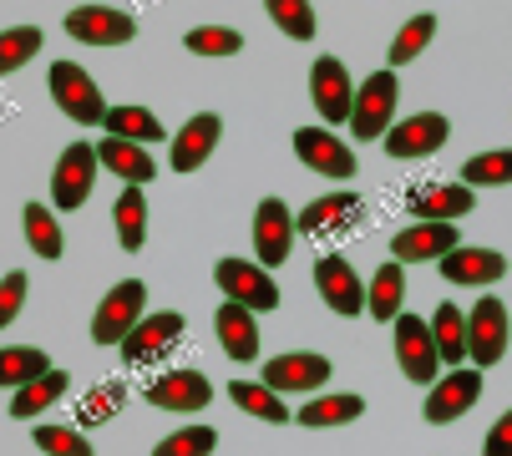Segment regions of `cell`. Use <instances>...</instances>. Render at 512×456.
<instances>
[{"label":"cell","instance_id":"cell-1","mask_svg":"<svg viewBox=\"0 0 512 456\" xmlns=\"http://www.w3.org/2000/svg\"><path fill=\"white\" fill-rule=\"evenodd\" d=\"M46 87H51V102L71 117V122H82V127H97L107 122V102L97 92V82L77 66V61H56L51 76H46Z\"/></svg>","mask_w":512,"mask_h":456},{"label":"cell","instance_id":"cell-2","mask_svg":"<svg viewBox=\"0 0 512 456\" xmlns=\"http://www.w3.org/2000/svg\"><path fill=\"white\" fill-rule=\"evenodd\" d=\"M148 315V284L142 279H122L117 289H107V299L97 304V315H92V340L97 345H122L137 320Z\"/></svg>","mask_w":512,"mask_h":456},{"label":"cell","instance_id":"cell-3","mask_svg":"<svg viewBox=\"0 0 512 456\" xmlns=\"http://www.w3.org/2000/svg\"><path fill=\"white\" fill-rule=\"evenodd\" d=\"M396 97H401V82L396 71H376L365 76V82L355 87V112H350V127L360 142H376L391 132V112H396Z\"/></svg>","mask_w":512,"mask_h":456},{"label":"cell","instance_id":"cell-4","mask_svg":"<svg viewBox=\"0 0 512 456\" xmlns=\"http://www.w3.org/2000/svg\"><path fill=\"white\" fill-rule=\"evenodd\" d=\"M213 279L224 289V299L244 304V310L264 315V310H279V289L274 279L264 274V264H249V259H218L213 264Z\"/></svg>","mask_w":512,"mask_h":456},{"label":"cell","instance_id":"cell-5","mask_svg":"<svg viewBox=\"0 0 512 456\" xmlns=\"http://www.w3.org/2000/svg\"><path fill=\"white\" fill-rule=\"evenodd\" d=\"M396 360L406 370V380L416 386H436V370H442V350H436V335L421 315H396Z\"/></svg>","mask_w":512,"mask_h":456},{"label":"cell","instance_id":"cell-6","mask_svg":"<svg viewBox=\"0 0 512 456\" xmlns=\"http://www.w3.org/2000/svg\"><path fill=\"white\" fill-rule=\"evenodd\" d=\"M507 335H512L507 304H502L497 294L477 299V304H472V320H467V355H472V365H477V370H482V365H497V360L507 355Z\"/></svg>","mask_w":512,"mask_h":456},{"label":"cell","instance_id":"cell-7","mask_svg":"<svg viewBox=\"0 0 512 456\" xmlns=\"http://www.w3.org/2000/svg\"><path fill=\"white\" fill-rule=\"evenodd\" d=\"M92 178H97V142H71L61 158H56V173H51V203L56 208H82L87 193H92Z\"/></svg>","mask_w":512,"mask_h":456},{"label":"cell","instance_id":"cell-8","mask_svg":"<svg viewBox=\"0 0 512 456\" xmlns=\"http://www.w3.org/2000/svg\"><path fill=\"white\" fill-rule=\"evenodd\" d=\"M477 401H482V375H477V365H472V370H462V365H457V370H447V375L426 391L421 416H426L431 426H447V421L467 416Z\"/></svg>","mask_w":512,"mask_h":456},{"label":"cell","instance_id":"cell-9","mask_svg":"<svg viewBox=\"0 0 512 456\" xmlns=\"http://www.w3.org/2000/svg\"><path fill=\"white\" fill-rule=\"evenodd\" d=\"M295 213H289V203L284 198H264L259 208H254V254H259V264L264 269H279L284 259H289V244H295Z\"/></svg>","mask_w":512,"mask_h":456},{"label":"cell","instance_id":"cell-10","mask_svg":"<svg viewBox=\"0 0 512 456\" xmlns=\"http://www.w3.org/2000/svg\"><path fill=\"white\" fill-rule=\"evenodd\" d=\"M61 26L82 46H127L137 36V21L127 11H107V6H77V11H66Z\"/></svg>","mask_w":512,"mask_h":456},{"label":"cell","instance_id":"cell-11","mask_svg":"<svg viewBox=\"0 0 512 456\" xmlns=\"http://www.w3.org/2000/svg\"><path fill=\"white\" fill-rule=\"evenodd\" d=\"M315 289H320V299L330 304L335 315H345V320L365 315V284H360V274L350 269L345 254H325L315 264Z\"/></svg>","mask_w":512,"mask_h":456},{"label":"cell","instance_id":"cell-12","mask_svg":"<svg viewBox=\"0 0 512 456\" xmlns=\"http://www.w3.org/2000/svg\"><path fill=\"white\" fill-rule=\"evenodd\" d=\"M310 97L320 107L325 122H350L355 112V92H350V71L340 56H320L315 71H310Z\"/></svg>","mask_w":512,"mask_h":456},{"label":"cell","instance_id":"cell-13","mask_svg":"<svg viewBox=\"0 0 512 456\" xmlns=\"http://www.w3.org/2000/svg\"><path fill=\"white\" fill-rule=\"evenodd\" d=\"M178 335H183V315H173V310H163V315H142L137 330L122 340V360H127V365L163 360V355L178 345Z\"/></svg>","mask_w":512,"mask_h":456},{"label":"cell","instance_id":"cell-14","mask_svg":"<svg viewBox=\"0 0 512 456\" xmlns=\"http://www.w3.org/2000/svg\"><path fill=\"white\" fill-rule=\"evenodd\" d=\"M295 152H300L305 168H315L325 178H355V152L325 127H300L295 132Z\"/></svg>","mask_w":512,"mask_h":456},{"label":"cell","instance_id":"cell-15","mask_svg":"<svg viewBox=\"0 0 512 456\" xmlns=\"http://www.w3.org/2000/svg\"><path fill=\"white\" fill-rule=\"evenodd\" d=\"M330 380V360L315 350H295V355H274L264 365V386L269 391H320Z\"/></svg>","mask_w":512,"mask_h":456},{"label":"cell","instance_id":"cell-16","mask_svg":"<svg viewBox=\"0 0 512 456\" xmlns=\"http://www.w3.org/2000/svg\"><path fill=\"white\" fill-rule=\"evenodd\" d=\"M462 239H457V228L452 223H436V218H416L411 228H401V234L391 239V259L401 264H416V259H442L452 254Z\"/></svg>","mask_w":512,"mask_h":456},{"label":"cell","instance_id":"cell-17","mask_svg":"<svg viewBox=\"0 0 512 456\" xmlns=\"http://www.w3.org/2000/svg\"><path fill=\"white\" fill-rule=\"evenodd\" d=\"M452 122L442 112H421V117H406L401 127L386 132V158H426V152H436L447 142Z\"/></svg>","mask_w":512,"mask_h":456},{"label":"cell","instance_id":"cell-18","mask_svg":"<svg viewBox=\"0 0 512 456\" xmlns=\"http://www.w3.org/2000/svg\"><path fill=\"white\" fill-rule=\"evenodd\" d=\"M148 401L163 406V411H203L213 401V386L203 370H168L148 386Z\"/></svg>","mask_w":512,"mask_h":456},{"label":"cell","instance_id":"cell-19","mask_svg":"<svg viewBox=\"0 0 512 456\" xmlns=\"http://www.w3.org/2000/svg\"><path fill=\"white\" fill-rule=\"evenodd\" d=\"M218 137H224V117H218V112H198V117L173 137V173H193V168H203V163L213 158Z\"/></svg>","mask_w":512,"mask_h":456},{"label":"cell","instance_id":"cell-20","mask_svg":"<svg viewBox=\"0 0 512 456\" xmlns=\"http://www.w3.org/2000/svg\"><path fill=\"white\" fill-rule=\"evenodd\" d=\"M97 163L107 168V173H117L127 188H148L153 183V158H148V147L142 142H127V137H102L97 142Z\"/></svg>","mask_w":512,"mask_h":456},{"label":"cell","instance_id":"cell-21","mask_svg":"<svg viewBox=\"0 0 512 456\" xmlns=\"http://www.w3.org/2000/svg\"><path fill=\"white\" fill-rule=\"evenodd\" d=\"M436 264H442L447 284H497L507 274V259L497 249H467V244H457L452 254H442Z\"/></svg>","mask_w":512,"mask_h":456},{"label":"cell","instance_id":"cell-22","mask_svg":"<svg viewBox=\"0 0 512 456\" xmlns=\"http://www.w3.org/2000/svg\"><path fill=\"white\" fill-rule=\"evenodd\" d=\"M213 330H218V345H224L234 360H254L259 355V325H254V310H244V304H234V299H224L213 310Z\"/></svg>","mask_w":512,"mask_h":456},{"label":"cell","instance_id":"cell-23","mask_svg":"<svg viewBox=\"0 0 512 456\" xmlns=\"http://www.w3.org/2000/svg\"><path fill=\"white\" fill-rule=\"evenodd\" d=\"M355 213H360V193H355V188H340V193H325V198L305 203V213L295 218V228H300L305 239H320V234H335V228H345Z\"/></svg>","mask_w":512,"mask_h":456},{"label":"cell","instance_id":"cell-24","mask_svg":"<svg viewBox=\"0 0 512 456\" xmlns=\"http://www.w3.org/2000/svg\"><path fill=\"white\" fill-rule=\"evenodd\" d=\"M472 188L467 183H426L416 198H411V213L416 218H436V223H452L462 213H472Z\"/></svg>","mask_w":512,"mask_h":456},{"label":"cell","instance_id":"cell-25","mask_svg":"<svg viewBox=\"0 0 512 456\" xmlns=\"http://www.w3.org/2000/svg\"><path fill=\"white\" fill-rule=\"evenodd\" d=\"M401 299H406V269H401V259H391V264L376 269L371 289H365V315L381 320V325H391V320L401 315Z\"/></svg>","mask_w":512,"mask_h":456},{"label":"cell","instance_id":"cell-26","mask_svg":"<svg viewBox=\"0 0 512 456\" xmlns=\"http://www.w3.org/2000/svg\"><path fill=\"white\" fill-rule=\"evenodd\" d=\"M71 391V380H66V370H46V375H36V380H26V386L11 396V416L16 421H31V416H41L46 406H56L61 396Z\"/></svg>","mask_w":512,"mask_h":456},{"label":"cell","instance_id":"cell-27","mask_svg":"<svg viewBox=\"0 0 512 456\" xmlns=\"http://www.w3.org/2000/svg\"><path fill=\"white\" fill-rule=\"evenodd\" d=\"M431 335H436V350H442V365H462L467 360V315L457 304H436L431 315Z\"/></svg>","mask_w":512,"mask_h":456},{"label":"cell","instance_id":"cell-28","mask_svg":"<svg viewBox=\"0 0 512 456\" xmlns=\"http://www.w3.org/2000/svg\"><path fill=\"white\" fill-rule=\"evenodd\" d=\"M229 401H234L239 411L269 421V426H284V421H289V406L279 401V391L264 386V380H234V386H229Z\"/></svg>","mask_w":512,"mask_h":456},{"label":"cell","instance_id":"cell-29","mask_svg":"<svg viewBox=\"0 0 512 456\" xmlns=\"http://www.w3.org/2000/svg\"><path fill=\"white\" fill-rule=\"evenodd\" d=\"M112 218H117V239H122L127 254H137L148 244V198H142V188H122Z\"/></svg>","mask_w":512,"mask_h":456},{"label":"cell","instance_id":"cell-30","mask_svg":"<svg viewBox=\"0 0 512 456\" xmlns=\"http://www.w3.org/2000/svg\"><path fill=\"white\" fill-rule=\"evenodd\" d=\"M46 370H51V360L36 345H6V350H0V386H11V391H21L26 380H36Z\"/></svg>","mask_w":512,"mask_h":456},{"label":"cell","instance_id":"cell-31","mask_svg":"<svg viewBox=\"0 0 512 456\" xmlns=\"http://www.w3.org/2000/svg\"><path fill=\"white\" fill-rule=\"evenodd\" d=\"M107 137H127V142H163V122L148 107H107Z\"/></svg>","mask_w":512,"mask_h":456},{"label":"cell","instance_id":"cell-32","mask_svg":"<svg viewBox=\"0 0 512 456\" xmlns=\"http://www.w3.org/2000/svg\"><path fill=\"white\" fill-rule=\"evenodd\" d=\"M365 411V401L360 396H315L310 406H300V426L305 431H320V426H345V421H355Z\"/></svg>","mask_w":512,"mask_h":456},{"label":"cell","instance_id":"cell-33","mask_svg":"<svg viewBox=\"0 0 512 456\" xmlns=\"http://www.w3.org/2000/svg\"><path fill=\"white\" fill-rule=\"evenodd\" d=\"M21 228H26V244L41 254V259H61V228H56V213L46 208V203H26V213H21Z\"/></svg>","mask_w":512,"mask_h":456},{"label":"cell","instance_id":"cell-34","mask_svg":"<svg viewBox=\"0 0 512 456\" xmlns=\"http://www.w3.org/2000/svg\"><path fill=\"white\" fill-rule=\"evenodd\" d=\"M431 36H436V16H431V11L411 16V21H406V26L396 31V41H391V61H386V66L396 71V66L416 61V56H421V51L431 46Z\"/></svg>","mask_w":512,"mask_h":456},{"label":"cell","instance_id":"cell-35","mask_svg":"<svg viewBox=\"0 0 512 456\" xmlns=\"http://www.w3.org/2000/svg\"><path fill=\"white\" fill-rule=\"evenodd\" d=\"M264 11H269V21H274L289 41H310V36L320 31L310 0H264Z\"/></svg>","mask_w":512,"mask_h":456},{"label":"cell","instance_id":"cell-36","mask_svg":"<svg viewBox=\"0 0 512 456\" xmlns=\"http://www.w3.org/2000/svg\"><path fill=\"white\" fill-rule=\"evenodd\" d=\"M41 26H11V31H0V76H11L21 71L36 51H41Z\"/></svg>","mask_w":512,"mask_h":456},{"label":"cell","instance_id":"cell-37","mask_svg":"<svg viewBox=\"0 0 512 456\" xmlns=\"http://www.w3.org/2000/svg\"><path fill=\"white\" fill-rule=\"evenodd\" d=\"M462 183H467V188H497V183H512V147H502V152H482V158H467Z\"/></svg>","mask_w":512,"mask_h":456},{"label":"cell","instance_id":"cell-38","mask_svg":"<svg viewBox=\"0 0 512 456\" xmlns=\"http://www.w3.org/2000/svg\"><path fill=\"white\" fill-rule=\"evenodd\" d=\"M183 46H188L193 56H234V51L244 46V36H239L234 26H198V31L183 36Z\"/></svg>","mask_w":512,"mask_h":456},{"label":"cell","instance_id":"cell-39","mask_svg":"<svg viewBox=\"0 0 512 456\" xmlns=\"http://www.w3.org/2000/svg\"><path fill=\"white\" fill-rule=\"evenodd\" d=\"M213 446H218V431L213 426H183L168 441H158L153 456H213Z\"/></svg>","mask_w":512,"mask_h":456},{"label":"cell","instance_id":"cell-40","mask_svg":"<svg viewBox=\"0 0 512 456\" xmlns=\"http://www.w3.org/2000/svg\"><path fill=\"white\" fill-rule=\"evenodd\" d=\"M31 436H36V446H41L46 456H97L92 441H87L82 431H71V426H36Z\"/></svg>","mask_w":512,"mask_h":456},{"label":"cell","instance_id":"cell-41","mask_svg":"<svg viewBox=\"0 0 512 456\" xmlns=\"http://www.w3.org/2000/svg\"><path fill=\"white\" fill-rule=\"evenodd\" d=\"M26 269H11L6 279H0V330H6L16 315H21V304H26Z\"/></svg>","mask_w":512,"mask_h":456},{"label":"cell","instance_id":"cell-42","mask_svg":"<svg viewBox=\"0 0 512 456\" xmlns=\"http://www.w3.org/2000/svg\"><path fill=\"white\" fill-rule=\"evenodd\" d=\"M482 456H512V411H507V416H497V426L487 431Z\"/></svg>","mask_w":512,"mask_h":456}]
</instances>
